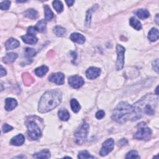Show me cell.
Wrapping results in <instances>:
<instances>
[{
  "label": "cell",
  "instance_id": "obj_1",
  "mask_svg": "<svg viewBox=\"0 0 159 159\" xmlns=\"http://www.w3.org/2000/svg\"><path fill=\"white\" fill-rule=\"evenodd\" d=\"M140 116L134 110L133 106L126 102H121L112 112V119L116 122L123 124L128 121H136Z\"/></svg>",
  "mask_w": 159,
  "mask_h": 159
},
{
  "label": "cell",
  "instance_id": "obj_2",
  "mask_svg": "<svg viewBox=\"0 0 159 159\" xmlns=\"http://www.w3.org/2000/svg\"><path fill=\"white\" fill-rule=\"evenodd\" d=\"M62 98V93L59 89H52L45 92L40 99L39 112L45 113L55 109L61 103Z\"/></svg>",
  "mask_w": 159,
  "mask_h": 159
},
{
  "label": "cell",
  "instance_id": "obj_3",
  "mask_svg": "<svg viewBox=\"0 0 159 159\" xmlns=\"http://www.w3.org/2000/svg\"><path fill=\"white\" fill-rule=\"evenodd\" d=\"M158 104V95L148 94L134 104L133 107L137 114L141 118L143 114L153 115Z\"/></svg>",
  "mask_w": 159,
  "mask_h": 159
},
{
  "label": "cell",
  "instance_id": "obj_4",
  "mask_svg": "<svg viewBox=\"0 0 159 159\" xmlns=\"http://www.w3.org/2000/svg\"><path fill=\"white\" fill-rule=\"evenodd\" d=\"M89 128V124L86 122L83 121L74 134L75 141L77 144H82L86 141Z\"/></svg>",
  "mask_w": 159,
  "mask_h": 159
},
{
  "label": "cell",
  "instance_id": "obj_5",
  "mask_svg": "<svg viewBox=\"0 0 159 159\" xmlns=\"http://www.w3.org/2000/svg\"><path fill=\"white\" fill-rule=\"evenodd\" d=\"M138 131L134 134V138L138 140L148 141L151 139L152 136V131L147 127L145 123L141 122L138 124Z\"/></svg>",
  "mask_w": 159,
  "mask_h": 159
},
{
  "label": "cell",
  "instance_id": "obj_6",
  "mask_svg": "<svg viewBox=\"0 0 159 159\" xmlns=\"http://www.w3.org/2000/svg\"><path fill=\"white\" fill-rule=\"evenodd\" d=\"M28 134L31 140H37L42 136V131L36 121L30 120L27 122Z\"/></svg>",
  "mask_w": 159,
  "mask_h": 159
},
{
  "label": "cell",
  "instance_id": "obj_7",
  "mask_svg": "<svg viewBox=\"0 0 159 159\" xmlns=\"http://www.w3.org/2000/svg\"><path fill=\"white\" fill-rule=\"evenodd\" d=\"M116 52L118 54V59L116 62V70H121L124 67V47H123L121 45H117Z\"/></svg>",
  "mask_w": 159,
  "mask_h": 159
},
{
  "label": "cell",
  "instance_id": "obj_8",
  "mask_svg": "<svg viewBox=\"0 0 159 159\" xmlns=\"http://www.w3.org/2000/svg\"><path fill=\"white\" fill-rule=\"evenodd\" d=\"M115 146V141L112 139L110 138L107 139L102 145L101 149L99 152V154L101 156L104 157L107 155L109 152H111L112 149H114Z\"/></svg>",
  "mask_w": 159,
  "mask_h": 159
},
{
  "label": "cell",
  "instance_id": "obj_9",
  "mask_svg": "<svg viewBox=\"0 0 159 159\" xmlns=\"http://www.w3.org/2000/svg\"><path fill=\"white\" fill-rule=\"evenodd\" d=\"M69 83L72 88L78 89L81 88L84 85L85 81L82 77L78 75H74L69 77Z\"/></svg>",
  "mask_w": 159,
  "mask_h": 159
},
{
  "label": "cell",
  "instance_id": "obj_10",
  "mask_svg": "<svg viewBox=\"0 0 159 159\" xmlns=\"http://www.w3.org/2000/svg\"><path fill=\"white\" fill-rule=\"evenodd\" d=\"M49 80L57 85H63L65 82V76L62 73H52L49 76Z\"/></svg>",
  "mask_w": 159,
  "mask_h": 159
},
{
  "label": "cell",
  "instance_id": "obj_11",
  "mask_svg": "<svg viewBox=\"0 0 159 159\" xmlns=\"http://www.w3.org/2000/svg\"><path fill=\"white\" fill-rule=\"evenodd\" d=\"M101 74V70L98 68L92 67H89L86 72V76L88 79L93 80L98 78Z\"/></svg>",
  "mask_w": 159,
  "mask_h": 159
},
{
  "label": "cell",
  "instance_id": "obj_12",
  "mask_svg": "<svg viewBox=\"0 0 159 159\" xmlns=\"http://www.w3.org/2000/svg\"><path fill=\"white\" fill-rule=\"evenodd\" d=\"M19 42L14 38L9 39L5 44V47L7 50H13L16 48H18V47H19Z\"/></svg>",
  "mask_w": 159,
  "mask_h": 159
},
{
  "label": "cell",
  "instance_id": "obj_13",
  "mask_svg": "<svg viewBox=\"0 0 159 159\" xmlns=\"http://www.w3.org/2000/svg\"><path fill=\"white\" fill-rule=\"evenodd\" d=\"M18 105L17 101L14 98H7L5 101V109L8 111H12Z\"/></svg>",
  "mask_w": 159,
  "mask_h": 159
},
{
  "label": "cell",
  "instance_id": "obj_14",
  "mask_svg": "<svg viewBox=\"0 0 159 159\" xmlns=\"http://www.w3.org/2000/svg\"><path fill=\"white\" fill-rule=\"evenodd\" d=\"M25 141V138L22 134H19L13 138L11 139L10 141V144L15 145V146H20L24 144Z\"/></svg>",
  "mask_w": 159,
  "mask_h": 159
},
{
  "label": "cell",
  "instance_id": "obj_15",
  "mask_svg": "<svg viewBox=\"0 0 159 159\" xmlns=\"http://www.w3.org/2000/svg\"><path fill=\"white\" fill-rule=\"evenodd\" d=\"M70 38L72 41L80 44H83L85 42V37L79 33H72Z\"/></svg>",
  "mask_w": 159,
  "mask_h": 159
},
{
  "label": "cell",
  "instance_id": "obj_16",
  "mask_svg": "<svg viewBox=\"0 0 159 159\" xmlns=\"http://www.w3.org/2000/svg\"><path fill=\"white\" fill-rule=\"evenodd\" d=\"M18 58V55L16 53H8L6 55L5 57H4L3 59V61L5 63H11L14 62L16 59Z\"/></svg>",
  "mask_w": 159,
  "mask_h": 159
},
{
  "label": "cell",
  "instance_id": "obj_17",
  "mask_svg": "<svg viewBox=\"0 0 159 159\" xmlns=\"http://www.w3.org/2000/svg\"><path fill=\"white\" fill-rule=\"evenodd\" d=\"M22 40L24 42L28 44H35L37 42V38L36 37L34 36H31L29 34L24 35L21 37Z\"/></svg>",
  "mask_w": 159,
  "mask_h": 159
},
{
  "label": "cell",
  "instance_id": "obj_18",
  "mask_svg": "<svg viewBox=\"0 0 159 159\" xmlns=\"http://www.w3.org/2000/svg\"><path fill=\"white\" fill-rule=\"evenodd\" d=\"M33 157L36 158H49L50 157V152L48 149H44L40 152L33 155Z\"/></svg>",
  "mask_w": 159,
  "mask_h": 159
},
{
  "label": "cell",
  "instance_id": "obj_19",
  "mask_svg": "<svg viewBox=\"0 0 159 159\" xmlns=\"http://www.w3.org/2000/svg\"><path fill=\"white\" fill-rule=\"evenodd\" d=\"M24 16L32 19H37L39 16V14L37 13V11L34 9H29L26 10L25 12L24 13Z\"/></svg>",
  "mask_w": 159,
  "mask_h": 159
},
{
  "label": "cell",
  "instance_id": "obj_20",
  "mask_svg": "<svg viewBox=\"0 0 159 159\" xmlns=\"http://www.w3.org/2000/svg\"><path fill=\"white\" fill-rule=\"evenodd\" d=\"M159 32L156 28H152L149 32L148 38L151 42H155L158 39Z\"/></svg>",
  "mask_w": 159,
  "mask_h": 159
},
{
  "label": "cell",
  "instance_id": "obj_21",
  "mask_svg": "<svg viewBox=\"0 0 159 159\" xmlns=\"http://www.w3.org/2000/svg\"><path fill=\"white\" fill-rule=\"evenodd\" d=\"M135 15L141 19H144L147 18H149L150 16V13L147 9H140L137 10L135 12Z\"/></svg>",
  "mask_w": 159,
  "mask_h": 159
},
{
  "label": "cell",
  "instance_id": "obj_22",
  "mask_svg": "<svg viewBox=\"0 0 159 159\" xmlns=\"http://www.w3.org/2000/svg\"><path fill=\"white\" fill-rule=\"evenodd\" d=\"M129 22H130V25L135 30L139 31L142 28L141 22L138 19H136L135 17H132L129 20Z\"/></svg>",
  "mask_w": 159,
  "mask_h": 159
},
{
  "label": "cell",
  "instance_id": "obj_23",
  "mask_svg": "<svg viewBox=\"0 0 159 159\" xmlns=\"http://www.w3.org/2000/svg\"><path fill=\"white\" fill-rule=\"evenodd\" d=\"M48 71H49L48 67L47 66L43 65L37 68V69L35 70V73L37 76L42 77L48 72Z\"/></svg>",
  "mask_w": 159,
  "mask_h": 159
},
{
  "label": "cell",
  "instance_id": "obj_24",
  "mask_svg": "<svg viewBox=\"0 0 159 159\" xmlns=\"http://www.w3.org/2000/svg\"><path fill=\"white\" fill-rule=\"evenodd\" d=\"M58 115L60 119L63 121H67L70 118V114L69 111L65 109H62L59 110L58 112Z\"/></svg>",
  "mask_w": 159,
  "mask_h": 159
},
{
  "label": "cell",
  "instance_id": "obj_25",
  "mask_svg": "<svg viewBox=\"0 0 159 159\" xmlns=\"http://www.w3.org/2000/svg\"><path fill=\"white\" fill-rule=\"evenodd\" d=\"M46 27H47L46 22H45L44 19H42L37 22L35 28L37 29V31H39V32L44 33L46 31Z\"/></svg>",
  "mask_w": 159,
  "mask_h": 159
},
{
  "label": "cell",
  "instance_id": "obj_26",
  "mask_svg": "<svg viewBox=\"0 0 159 159\" xmlns=\"http://www.w3.org/2000/svg\"><path fill=\"white\" fill-rule=\"evenodd\" d=\"M44 13L45 20L51 21L54 18V13L48 5L44 6Z\"/></svg>",
  "mask_w": 159,
  "mask_h": 159
},
{
  "label": "cell",
  "instance_id": "obj_27",
  "mask_svg": "<svg viewBox=\"0 0 159 159\" xmlns=\"http://www.w3.org/2000/svg\"><path fill=\"white\" fill-rule=\"evenodd\" d=\"M54 32L57 36L62 37L66 33V29L61 26H57L54 28Z\"/></svg>",
  "mask_w": 159,
  "mask_h": 159
},
{
  "label": "cell",
  "instance_id": "obj_28",
  "mask_svg": "<svg viewBox=\"0 0 159 159\" xmlns=\"http://www.w3.org/2000/svg\"><path fill=\"white\" fill-rule=\"evenodd\" d=\"M70 105L72 111L76 113L81 109V106L76 99H72L70 101Z\"/></svg>",
  "mask_w": 159,
  "mask_h": 159
},
{
  "label": "cell",
  "instance_id": "obj_29",
  "mask_svg": "<svg viewBox=\"0 0 159 159\" xmlns=\"http://www.w3.org/2000/svg\"><path fill=\"white\" fill-rule=\"evenodd\" d=\"M95 7H93L92 8L89 9L86 13V20H85V26L86 27H89L91 24V20H92V15L93 13V11H94Z\"/></svg>",
  "mask_w": 159,
  "mask_h": 159
},
{
  "label": "cell",
  "instance_id": "obj_30",
  "mask_svg": "<svg viewBox=\"0 0 159 159\" xmlns=\"http://www.w3.org/2000/svg\"><path fill=\"white\" fill-rule=\"evenodd\" d=\"M52 5H53V6H54V9L56 10L57 12L59 13L62 12L63 9V4L61 2L54 1V2H53Z\"/></svg>",
  "mask_w": 159,
  "mask_h": 159
},
{
  "label": "cell",
  "instance_id": "obj_31",
  "mask_svg": "<svg viewBox=\"0 0 159 159\" xmlns=\"http://www.w3.org/2000/svg\"><path fill=\"white\" fill-rule=\"evenodd\" d=\"M22 78H23V81L24 83L26 85H29L32 84L34 82V78L32 77V76L28 73H25L22 75Z\"/></svg>",
  "mask_w": 159,
  "mask_h": 159
},
{
  "label": "cell",
  "instance_id": "obj_32",
  "mask_svg": "<svg viewBox=\"0 0 159 159\" xmlns=\"http://www.w3.org/2000/svg\"><path fill=\"white\" fill-rule=\"evenodd\" d=\"M36 54V51L32 48H26L25 50V56L27 58H31L35 56Z\"/></svg>",
  "mask_w": 159,
  "mask_h": 159
},
{
  "label": "cell",
  "instance_id": "obj_33",
  "mask_svg": "<svg viewBox=\"0 0 159 159\" xmlns=\"http://www.w3.org/2000/svg\"><path fill=\"white\" fill-rule=\"evenodd\" d=\"M78 158H94L95 157L91 155L88 151H83L79 153Z\"/></svg>",
  "mask_w": 159,
  "mask_h": 159
},
{
  "label": "cell",
  "instance_id": "obj_34",
  "mask_svg": "<svg viewBox=\"0 0 159 159\" xmlns=\"http://www.w3.org/2000/svg\"><path fill=\"white\" fill-rule=\"evenodd\" d=\"M126 158H139L140 157L138 155V153L137 152V151H131L129 152H128L126 154Z\"/></svg>",
  "mask_w": 159,
  "mask_h": 159
},
{
  "label": "cell",
  "instance_id": "obj_35",
  "mask_svg": "<svg viewBox=\"0 0 159 159\" xmlns=\"http://www.w3.org/2000/svg\"><path fill=\"white\" fill-rule=\"evenodd\" d=\"M11 5V2L9 1H4L2 2L1 3H0V8H1L2 10H8Z\"/></svg>",
  "mask_w": 159,
  "mask_h": 159
},
{
  "label": "cell",
  "instance_id": "obj_36",
  "mask_svg": "<svg viewBox=\"0 0 159 159\" xmlns=\"http://www.w3.org/2000/svg\"><path fill=\"white\" fill-rule=\"evenodd\" d=\"M37 32V29H36L35 27L30 26L28 29V34H29V35L34 36H35V35L36 34Z\"/></svg>",
  "mask_w": 159,
  "mask_h": 159
},
{
  "label": "cell",
  "instance_id": "obj_37",
  "mask_svg": "<svg viewBox=\"0 0 159 159\" xmlns=\"http://www.w3.org/2000/svg\"><path fill=\"white\" fill-rule=\"evenodd\" d=\"M13 129V128L12 126H9V125L8 124H4L3 127H2V130H3V132L4 133H6V132H8L11 131H12Z\"/></svg>",
  "mask_w": 159,
  "mask_h": 159
},
{
  "label": "cell",
  "instance_id": "obj_38",
  "mask_svg": "<svg viewBox=\"0 0 159 159\" xmlns=\"http://www.w3.org/2000/svg\"><path fill=\"white\" fill-rule=\"evenodd\" d=\"M105 116V112L103 110H99L96 113V118L98 119L103 118Z\"/></svg>",
  "mask_w": 159,
  "mask_h": 159
},
{
  "label": "cell",
  "instance_id": "obj_39",
  "mask_svg": "<svg viewBox=\"0 0 159 159\" xmlns=\"http://www.w3.org/2000/svg\"><path fill=\"white\" fill-rule=\"evenodd\" d=\"M152 67L154 70L157 72L158 73V59H157L156 60H154L152 62Z\"/></svg>",
  "mask_w": 159,
  "mask_h": 159
},
{
  "label": "cell",
  "instance_id": "obj_40",
  "mask_svg": "<svg viewBox=\"0 0 159 159\" xmlns=\"http://www.w3.org/2000/svg\"><path fill=\"white\" fill-rule=\"evenodd\" d=\"M126 144H128V141L125 139H122L120 141L118 142V145L120 146L124 145H126Z\"/></svg>",
  "mask_w": 159,
  "mask_h": 159
},
{
  "label": "cell",
  "instance_id": "obj_41",
  "mask_svg": "<svg viewBox=\"0 0 159 159\" xmlns=\"http://www.w3.org/2000/svg\"><path fill=\"white\" fill-rule=\"evenodd\" d=\"M1 72V75H0L1 76V77H3V76H5L6 75V71L3 67L2 65H1V72Z\"/></svg>",
  "mask_w": 159,
  "mask_h": 159
},
{
  "label": "cell",
  "instance_id": "obj_42",
  "mask_svg": "<svg viewBox=\"0 0 159 159\" xmlns=\"http://www.w3.org/2000/svg\"><path fill=\"white\" fill-rule=\"evenodd\" d=\"M66 3H67L68 6H72L73 5L75 2L74 1H70H70H66Z\"/></svg>",
  "mask_w": 159,
  "mask_h": 159
},
{
  "label": "cell",
  "instance_id": "obj_43",
  "mask_svg": "<svg viewBox=\"0 0 159 159\" xmlns=\"http://www.w3.org/2000/svg\"><path fill=\"white\" fill-rule=\"evenodd\" d=\"M158 15H157V16H156V22H157V24H158Z\"/></svg>",
  "mask_w": 159,
  "mask_h": 159
},
{
  "label": "cell",
  "instance_id": "obj_44",
  "mask_svg": "<svg viewBox=\"0 0 159 159\" xmlns=\"http://www.w3.org/2000/svg\"><path fill=\"white\" fill-rule=\"evenodd\" d=\"M158 86H157V87L156 88V90H155V92H156V95H158Z\"/></svg>",
  "mask_w": 159,
  "mask_h": 159
}]
</instances>
